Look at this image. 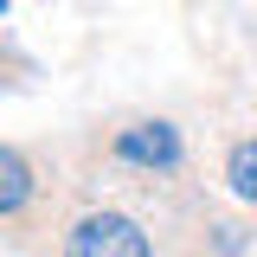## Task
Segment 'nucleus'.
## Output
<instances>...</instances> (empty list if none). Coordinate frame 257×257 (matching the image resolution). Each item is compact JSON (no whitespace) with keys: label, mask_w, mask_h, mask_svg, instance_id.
Returning a JSON list of instances; mask_svg holds the SVG:
<instances>
[{"label":"nucleus","mask_w":257,"mask_h":257,"mask_svg":"<svg viewBox=\"0 0 257 257\" xmlns=\"http://www.w3.org/2000/svg\"><path fill=\"white\" fill-rule=\"evenodd\" d=\"M116 155L128 161V167H180V128L174 122H128L122 135H116Z\"/></svg>","instance_id":"2"},{"label":"nucleus","mask_w":257,"mask_h":257,"mask_svg":"<svg viewBox=\"0 0 257 257\" xmlns=\"http://www.w3.org/2000/svg\"><path fill=\"white\" fill-rule=\"evenodd\" d=\"M26 199H32V167H26V155L0 148V219H7V212H20Z\"/></svg>","instance_id":"3"},{"label":"nucleus","mask_w":257,"mask_h":257,"mask_svg":"<svg viewBox=\"0 0 257 257\" xmlns=\"http://www.w3.org/2000/svg\"><path fill=\"white\" fill-rule=\"evenodd\" d=\"M64 257H148V231L122 212H90V219L71 225Z\"/></svg>","instance_id":"1"},{"label":"nucleus","mask_w":257,"mask_h":257,"mask_svg":"<svg viewBox=\"0 0 257 257\" xmlns=\"http://www.w3.org/2000/svg\"><path fill=\"white\" fill-rule=\"evenodd\" d=\"M225 187L257 206V135L251 142H231V155H225Z\"/></svg>","instance_id":"4"}]
</instances>
